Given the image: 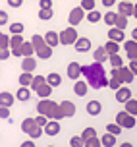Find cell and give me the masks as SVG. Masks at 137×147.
<instances>
[{
  "label": "cell",
  "instance_id": "cell-1",
  "mask_svg": "<svg viewBox=\"0 0 137 147\" xmlns=\"http://www.w3.org/2000/svg\"><path fill=\"white\" fill-rule=\"evenodd\" d=\"M81 74H85L87 85H91L93 89H102L108 85V78H106V72L102 64L95 62L91 66H81Z\"/></svg>",
  "mask_w": 137,
  "mask_h": 147
},
{
  "label": "cell",
  "instance_id": "cell-2",
  "mask_svg": "<svg viewBox=\"0 0 137 147\" xmlns=\"http://www.w3.org/2000/svg\"><path fill=\"white\" fill-rule=\"evenodd\" d=\"M110 76H112V78H116V80L120 81L122 85H130V83H133V78H135V76L130 72V68H126V66H122V68H112Z\"/></svg>",
  "mask_w": 137,
  "mask_h": 147
},
{
  "label": "cell",
  "instance_id": "cell-3",
  "mask_svg": "<svg viewBox=\"0 0 137 147\" xmlns=\"http://www.w3.org/2000/svg\"><path fill=\"white\" fill-rule=\"evenodd\" d=\"M58 39H60V45H73L75 41H77V31H75V27H68V29H64L62 33H58Z\"/></svg>",
  "mask_w": 137,
  "mask_h": 147
},
{
  "label": "cell",
  "instance_id": "cell-4",
  "mask_svg": "<svg viewBox=\"0 0 137 147\" xmlns=\"http://www.w3.org/2000/svg\"><path fill=\"white\" fill-rule=\"evenodd\" d=\"M116 124L122 126V128H133L135 126V116H131V114H128L126 110H122V112H118L116 114Z\"/></svg>",
  "mask_w": 137,
  "mask_h": 147
},
{
  "label": "cell",
  "instance_id": "cell-5",
  "mask_svg": "<svg viewBox=\"0 0 137 147\" xmlns=\"http://www.w3.org/2000/svg\"><path fill=\"white\" fill-rule=\"evenodd\" d=\"M83 16H85V12H83V10H81L79 6H77V8H73L72 12H70V16H68V22H70V25H72V27L79 25L81 20H83Z\"/></svg>",
  "mask_w": 137,
  "mask_h": 147
},
{
  "label": "cell",
  "instance_id": "cell-6",
  "mask_svg": "<svg viewBox=\"0 0 137 147\" xmlns=\"http://www.w3.org/2000/svg\"><path fill=\"white\" fill-rule=\"evenodd\" d=\"M43 130H44V136H58L60 134V122L58 120H48Z\"/></svg>",
  "mask_w": 137,
  "mask_h": 147
},
{
  "label": "cell",
  "instance_id": "cell-7",
  "mask_svg": "<svg viewBox=\"0 0 137 147\" xmlns=\"http://www.w3.org/2000/svg\"><path fill=\"white\" fill-rule=\"evenodd\" d=\"M108 39H110V41H114V43H124V41H126V33H124V29L110 27V29H108Z\"/></svg>",
  "mask_w": 137,
  "mask_h": 147
},
{
  "label": "cell",
  "instance_id": "cell-8",
  "mask_svg": "<svg viewBox=\"0 0 137 147\" xmlns=\"http://www.w3.org/2000/svg\"><path fill=\"white\" fill-rule=\"evenodd\" d=\"M54 105H56V103H52L50 99H41V101H39V105H37V112L46 116V114L52 110V107H54Z\"/></svg>",
  "mask_w": 137,
  "mask_h": 147
},
{
  "label": "cell",
  "instance_id": "cell-9",
  "mask_svg": "<svg viewBox=\"0 0 137 147\" xmlns=\"http://www.w3.org/2000/svg\"><path fill=\"white\" fill-rule=\"evenodd\" d=\"M75 47V51L77 52H87L91 49V39H87V37H77V41L73 43Z\"/></svg>",
  "mask_w": 137,
  "mask_h": 147
},
{
  "label": "cell",
  "instance_id": "cell-10",
  "mask_svg": "<svg viewBox=\"0 0 137 147\" xmlns=\"http://www.w3.org/2000/svg\"><path fill=\"white\" fill-rule=\"evenodd\" d=\"M130 99H131V89H128L126 85H122V87L116 91V101H118V103L124 105L126 101H130Z\"/></svg>",
  "mask_w": 137,
  "mask_h": 147
},
{
  "label": "cell",
  "instance_id": "cell-11",
  "mask_svg": "<svg viewBox=\"0 0 137 147\" xmlns=\"http://www.w3.org/2000/svg\"><path fill=\"white\" fill-rule=\"evenodd\" d=\"M79 76H81V64L70 62L68 64V78L70 80H79Z\"/></svg>",
  "mask_w": 137,
  "mask_h": 147
},
{
  "label": "cell",
  "instance_id": "cell-12",
  "mask_svg": "<svg viewBox=\"0 0 137 147\" xmlns=\"http://www.w3.org/2000/svg\"><path fill=\"white\" fill-rule=\"evenodd\" d=\"M118 14L126 16V18L133 16V4H131V2H122V0H120V4H118Z\"/></svg>",
  "mask_w": 137,
  "mask_h": 147
},
{
  "label": "cell",
  "instance_id": "cell-13",
  "mask_svg": "<svg viewBox=\"0 0 137 147\" xmlns=\"http://www.w3.org/2000/svg\"><path fill=\"white\" fill-rule=\"evenodd\" d=\"M44 37V43L48 45L50 49H54V47H58L60 45V39H58V33L56 31H48L46 35H43Z\"/></svg>",
  "mask_w": 137,
  "mask_h": 147
},
{
  "label": "cell",
  "instance_id": "cell-14",
  "mask_svg": "<svg viewBox=\"0 0 137 147\" xmlns=\"http://www.w3.org/2000/svg\"><path fill=\"white\" fill-rule=\"evenodd\" d=\"M73 91H75V95H77V97H85V95H87V91H89V85H87V81L77 80V81H75V85H73Z\"/></svg>",
  "mask_w": 137,
  "mask_h": 147
},
{
  "label": "cell",
  "instance_id": "cell-15",
  "mask_svg": "<svg viewBox=\"0 0 137 147\" xmlns=\"http://www.w3.org/2000/svg\"><path fill=\"white\" fill-rule=\"evenodd\" d=\"M35 66H37V60L33 58V56H27V58H23L21 60V72H33L35 70Z\"/></svg>",
  "mask_w": 137,
  "mask_h": 147
},
{
  "label": "cell",
  "instance_id": "cell-16",
  "mask_svg": "<svg viewBox=\"0 0 137 147\" xmlns=\"http://www.w3.org/2000/svg\"><path fill=\"white\" fill-rule=\"evenodd\" d=\"M14 101H15V97L12 95V93H8V91H2L0 93V107H12L14 105Z\"/></svg>",
  "mask_w": 137,
  "mask_h": 147
},
{
  "label": "cell",
  "instance_id": "cell-17",
  "mask_svg": "<svg viewBox=\"0 0 137 147\" xmlns=\"http://www.w3.org/2000/svg\"><path fill=\"white\" fill-rule=\"evenodd\" d=\"M60 109L64 112V116H73V114H75V105H73L72 101H62V103H60Z\"/></svg>",
  "mask_w": 137,
  "mask_h": 147
},
{
  "label": "cell",
  "instance_id": "cell-18",
  "mask_svg": "<svg viewBox=\"0 0 137 147\" xmlns=\"http://www.w3.org/2000/svg\"><path fill=\"white\" fill-rule=\"evenodd\" d=\"M101 110H102V105L99 101H89V105H87V114L97 116V114H101Z\"/></svg>",
  "mask_w": 137,
  "mask_h": 147
},
{
  "label": "cell",
  "instance_id": "cell-19",
  "mask_svg": "<svg viewBox=\"0 0 137 147\" xmlns=\"http://www.w3.org/2000/svg\"><path fill=\"white\" fill-rule=\"evenodd\" d=\"M35 93L41 97V99H48L50 93H52V87L48 85V83H43V85H39V87L35 89Z\"/></svg>",
  "mask_w": 137,
  "mask_h": 147
},
{
  "label": "cell",
  "instance_id": "cell-20",
  "mask_svg": "<svg viewBox=\"0 0 137 147\" xmlns=\"http://www.w3.org/2000/svg\"><path fill=\"white\" fill-rule=\"evenodd\" d=\"M46 118H48V120H62V118H66V116H64V112H62V109H60V105H54L52 110L46 114Z\"/></svg>",
  "mask_w": 137,
  "mask_h": 147
},
{
  "label": "cell",
  "instance_id": "cell-21",
  "mask_svg": "<svg viewBox=\"0 0 137 147\" xmlns=\"http://www.w3.org/2000/svg\"><path fill=\"white\" fill-rule=\"evenodd\" d=\"M93 58H95V62H99V64H102V62L108 60V54H106V51H104V47H99V49L93 52Z\"/></svg>",
  "mask_w": 137,
  "mask_h": 147
},
{
  "label": "cell",
  "instance_id": "cell-22",
  "mask_svg": "<svg viewBox=\"0 0 137 147\" xmlns=\"http://www.w3.org/2000/svg\"><path fill=\"white\" fill-rule=\"evenodd\" d=\"M46 83H48V85H50L52 89H54V87H58V85L62 83V78H60V74L50 72L48 76H46Z\"/></svg>",
  "mask_w": 137,
  "mask_h": 147
},
{
  "label": "cell",
  "instance_id": "cell-23",
  "mask_svg": "<svg viewBox=\"0 0 137 147\" xmlns=\"http://www.w3.org/2000/svg\"><path fill=\"white\" fill-rule=\"evenodd\" d=\"M124 107H126V112L128 114H131V116H137V99H130V101H126L124 103Z\"/></svg>",
  "mask_w": 137,
  "mask_h": 147
},
{
  "label": "cell",
  "instance_id": "cell-24",
  "mask_svg": "<svg viewBox=\"0 0 137 147\" xmlns=\"http://www.w3.org/2000/svg\"><path fill=\"white\" fill-rule=\"evenodd\" d=\"M101 145L102 147H114L116 145V136H112V134H104V136H101Z\"/></svg>",
  "mask_w": 137,
  "mask_h": 147
},
{
  "label": "cell",
  "instance_id": "cell-25",
  "mask_svg": "<svg viewBox=\"0 0 137 147\" xmlns=\"http://www.w3.org/2000/svg\"><path fill=\"white\" fill-rule=\"evenodd\" d=\"M31 45H33L35 52L39 51V49L46 47V43H44V37H43V35H33V37H31Z\"/></svg>",
  "mask_w": 137,
  "mask_h": 147
},
{
  "label": "cell",
  "instance_id": "cell-26",
  "mask_svg": "<svg viewBox=\"0 0 137 147\" xmlns=\"http://www.w3.org/2000/svg\"><path fill=\"white\" fill-rule=\"evenodd\" d=\"M104 51H106V54H118L120 52V43H114V41H108V43L104 45Z\"/></svg>",
  "mask_w": 137,
  "mask_h": 147
},
{
  "label": "cell",
  "instance_id": "cell-27",
  "mask_svg": "<svg viewBox=\"0 0 137 147\" xmlns=\"http://www.w3.org/2000/svg\"><path fill=\"white\" fill-rule=\"evenodd\" d=\"M33 52H35V49H33L31 41H23V45H21V54H23V58L33 56Z\"/></svg>",
  "mask_w": 137,
  "mask_h": 147
},
{
  "label": "cell",
  "instance_id": "cell-28",
  "mask_svg": "<svg viewBox=\"0 0 137 147\" xmlns=\"http://www.w3.org/2000/svg\"><path fill=\"white\" fill-rule=\"evenodd\" d=\"M31 81H33V74H29V72L19 74V85H21V87H29Z\"/></svg>",
  "mask_w": 137,
  "mask_h": 147
},
{
  "label": "cell",
  "instance_id": "cell-29",
  "mask_svg": "<svg viewBox=\"0 0 137 147\" xmlns=\"http://www.w3.org/2000/svg\"><path fill=\"white\" fill-rule=\"evenodd\" d=\"M15 99H19V101H29V99H31V89L19 87V89H17V93H15Z\"/></svg>",
  "mask_w": 137,
  "mask_h": 147
},
{
  "label": "cell",
  "instance_id": "cell-30",
  "mask_svg": "<svg viewBox=\"0 0 137 147\" xmlns=\"http://www.w3.org/2000/svg\"><path fill=\"white\" fill-rule=\"evenodd\" d=\"M116 12H106V14L102 16V20H104V23H106V25H110V27H114L116 25Z\"/></svg>",
  "mask_w": 137,
  "mask_h": 147
},
{
  "label": "cell",
  "instance_id": "cell-31",
  "mask_svg": "<svg viewBox=\"0 0 137 147\" xmlns=\"http://www.w3.org/2000/svg\"><path fill=\"white\" fill-rule=\"evenodd\" d=\"M37 56H39V58H43V60L50 58V56H52V49L46 45V47H43V49H39V51H37Z\"/></svg>",
  "mask_w": 137,
  "mask_h": 147
},
{
  "label": "cell",
  "instance_id": "cell-32",
  "mask_svg": "<svg viewBox=\"0 0 137 147\" xmlns=\"http://www.w3.org/2000/svg\"><path fill=\"white\" fill-rule=\"evenodd\" d=\"M33 126H35V118H25L21 122V132L29 134L31 130H33Z\"/></svg>",
  "mask_w": 137,
  "mask_h": 147
},
{
  "label": "cell",
  "instance_id": "cell-33",
  "mask_svg": "<svg viewBox=\"0 0 137 147\" xmlns=\"http://www.w3.org/2000/svg\"><path fill=\"white\" fill-rule=\"evenodd\" d=\"M23 45V35H12L10 37V49H17Z\"/></svg>",
  "mask_w": 137,
  "mask_h": 147
},
{
  "label": "cell",
  "instance_id": "cell-34",
  "mask_svg": "<svg viewBox=\"0 0 137 147\" xmlns=\"http://www.w3.org/2000/svg\"><path fill=\"white\" fill-rule=\"evenodd\" d=\"M108 62L112 64V68H122L124 66V60L120 58V54H110V56H108Z\"/></svg>",
  "mask_w": 137,
  "mask_h": 147
},
{
  "label": "cell",
  "instance_id": "cell-35",
  "mask_svg": "<svg viewBox=\"0 0 137 147\" xmlns=\"http://www.w3.org/2000/svg\"><path fill=\"white\" fill-rule=\"evenodd\" d=\"M29 138H31V140H37V138H41V136H44V130L43 128H41V126H33V130H31V132L27 134Z\"/></svg>",
  "mask_w": 137,
  "mask_h": 147
},
{
  "label": "cell",
  "instance_id": "cell-36",
  "mask_svg": "<svg viewBox=\"0 0 137 147\" xmlns=\"http://www.w3.org/2000/svg\"><path fill=\"white\" fill-rule=\"evenodd\" d=\"M23 29H25V27H23V23H19V22H14L10 25V33H12V35H21Z\"/></svg>",
  "mask_w": 137,
  "mask_h": 147
},
{
  "label": "cell",
  "instance_id": "cell-37",
  "mask_svg": "<svg viewBox=\"0 0 137 147\" xmlns=\"http://www.w3.org/2000/svg\"><path fill=\"white\" fill-rule=\"evenodd\" d=\"M106 132H108V134H112V136H116V138H118V136L122 134V126H118L116 122H112V124H108V126H106Z\"/></svg>",
  "mask_w": 137,
  "mask_h": 147
},
{
  "label": "cell",
  "instance_id": "cell-38",
  "mask_svg": "<svg viewBox=\"0 0 137 147\" xmlns=\"http://www.w3.org/2000/svg\"><path fill=\"white\" fill-rule=\"evenodd\" d=\"M43 83H46V78H44V76H33V81H31V85H29V87L37 89L39 85H43Z\"/></svg>",
  "mask_w": 137,
  "mask_h": 147
},
{
  "label": "cell",
  "instance_id": "cell-39",
  "mask_svg": "<svg viewBox=\"0 0 137 147\" xmlns=\"http://www.w3.org/2000/svg\"><path fill=\"white\" fill-rule=\"evenodd\" d=\"M114 27H118V29H126V27H128V18H126V16H116V25Z\"/></svg>",
  "mask_w": 137,
  "mask_h": 147
},
{
  "label": "cell",
  "instance_id": "cell-40",
  "mask_svg": "<svg viewBox=\"0 0 137 147\" xmlns=\"http://www.w3.org/2000/svg\"><path fill=\"white\" fill-rule=\"evenodd\" d=\"M101 12H97V10H93V12H87V22H91V23H97V22H101Z\"/></svg>",
  "mask_w": 137,
  "mask_h": 147
},
{
  "label": "cell",
  "instance_id": "cell-41",
  "mask_svg": "<svg viewBox=\"0 0 137 147\" xmlns=\"http://www.w3.org/2000/svg\"><path fill=\"white\" fill-rule=\"evenodd\" d=\"M52 16H54V10H39V20H43V22H48Z\"/></svg>",
  "mask_w": 137,
  "mask_h": 147
},
{
  "label": "cell",
  "instance_id": "cell-42",
  "mask_svg": "<svg viewBox=\"0 0 137 147\" xmlns=\"http://www.w3.org/2000/svg\"><path fill=\"white\" fill-rule=\"evenodd\" d=\"M81 10L83 12H93L95 10V0H81Z\"/></svg>",
  "mask_w": 137,
  "mask_h": 147
},
{
  "label": "cell",
  "instance_id": "cell-43",
  "mask_svg": "<svg viewBox=\"0 0 137 147\" xmlns=\"http://www.w3.org/2000/svg\"><path fill=\"white\" fill-rule=\"evenodd\" d=\"M83 147H101V138H97V136L89 138V140L83 143Z\"/></svg>",
  "mask_w": 137,
  "mask_h": 147
},
{
  "label": "cell",
  "instance_id": "cell-44",
  "mask_svg": "<svg viewBox=\"0 0 137 147\" xmlns=\"http://www.w3.org/2000/svg\"><path fill=\"white\" fill-rule=\"evenodd\" d=\"M93 136H97V130H95V128H85V130H83V134H81V140L87 141L89 138H93Z\"/></svg>",
  "mask_w": 137,
  "mask_h": 147
},
{
  "label": "cell",
  "instance_id": "cell-45",
  "mask_svg": "<svg viewBox=\"0 0 137 147\" xmlns=\"http://www.w3.org/2000/svg\"><path fill=\"white\" fill-rule=\"evenodd\" d=\"M83 143H85V141L81 140V136H75V138L70 140V147H83Z\"/></svg>",
  "mask_w": 137,
  "mask_h": 147
},
{
  "label": "cell",
  "instance_id": "cell-46",
  "mask_svg": "<svg viewBox=\"0 0 137 147\" xmlns=\"http://www.w3.org/2000/svg\"><path fill=\"white\" fill-rule=\"evenodd\" d=\"M8 47H10V37L0 33V49H8Z\"/></svg>",
  "mask_w": 137,
  "mask_h": 147
},
{
  "label": "cell",
  "instance_id": "cell-47",
  "mask_svg": "<svg viewBox=\"0 0 137 147\" xmlns=\"http://www.w3.org/2000/svg\"><path fill=\"white\" fill-rule=\"evenodd\" d=\"M108 87H110V89H114V91H118V89L122 87V83L116 80V78H110V80H108Z\"/></svg>",
  "mask_w": 137,
  "mask_h": 147
},
{
  "label": "cell",
  "instance_id": "cell-48",
  "mask_svg": "<svg viewBox=\"0 0 137 147\" xmlns=\"http://www.w3.org/2000/svg\"><path fill=\"white\" fill-rule=\"evenodd\" d=\"M46 122H48V118L44 116V114H39V116L35 118V124L41 126V128H44V124H46Z\"/></svg>",
  "mask_w": 137,
  "mask_h": 147
},
{
  "label": "cell",
  "instance_id": "cell-49",
  "mask_svg": "<svg viewBox=\"0 0 137 147\" xmlns=\"http://www.w3.org/2000/svg\"><path fill=\"white\" fill-rule=\"evenodd\" d=\"M39 6H41V10H50L52 0H39Z\"/></svg>",
  "mask_w": 137,
  "mask_h": 147
},
{
  "label": "cell",
  "instance_id": "cell-50",
  "mask_svg": "<svg viewBox=\"0 0 137 147\" xmlns=\"http://www.w3.org/2000/svg\"><path fill=\"white\" fill-rule=\"evenodd\" d=\"M0 118L2 120H8L10 118V109L8 107H0Z\"/></svg>",
  "mask_w": 137,
  "mask_h": 147
},
{
  "label": "cell",
  "instance_id": "cell-51",
  "mask_svg": "<svg viewBox=\"0 0 137 147\" xmlns=\"http://www.w3.org/2000/svg\"><path fill=\"white\" fill-rule=\"evenodd\" d=\"M10 56H12L10 49H0V60H8Z\"/></svg>",
  "mask_w": 137,
  "mask_h": 147
},
{
  "label": "cell",
  "instance_id": "cell-52",
  "mask_svg": "<svg viewBox=\"0 0 137 147\" xmlns=\"http://www.w3.org/2000/svg\"><path fill=\"white\" fill-rule=\"evenodd\" d=\"M135 47H137V43L133 41V39H130V41H126V43H124V49H126V51H130V49H135Z\"/></svg>",
  "mask_w": 137,
  "mask_h": 147
},
{
  "label": "cell",
  "instance_id": "cell-53",
  "mask_svg": "<svg viewBox=\"0 0 137 147\" xmlns=\"http://www.w3.org/2000/svg\"><path fill=\"white\" fill-rule=\"evenodd\" d=\"M8 23V12L0 10V25H6Z\"/></svg>",
  "mask_w": 137,
  "mask_h": 147
},
{
  "label": "cell",
  "instance_id": "cell-54",
  "mask_svg": "<svg viewBox=\"0 0 137 147\" xmlns=\"http://www.w3.org/2000/svg\"><path fill=\"white\" fill-rule=\"evenodd\" d=\"M128 52V58L130 60H137V47L135 49H130V51H126Z\"/></svg>",
  "mask_w": 137,
  "mask_h": 147
},
{
  "label": "cell",
  "instance_id": "cell-55",
  "mask_svg": "<svg viewBox=\"0 0 137 147\" xmlns=\"http://www.w3.org/2000/svg\"><path fill=\"white\" fill-rule=\"evenodd\" d=\"M130 72L135 76L137 74V60H130Z\"/></svg>",
  "mask_w": 137,
  "mask_h": 147
},
{
  "label": "cell",
  "instance_id": "cell-56",
  "mask_svg": "<svg viewBox=\"0 0 137 147\" xmlns=\"http://www.w3.org/2000/svg\"><path fill=\"white\" fill-rule=\"evenodd\" d=\"M10 52L14 54V56H17V58H21L23 54H21V47H17V49H10Z\"/></svg>",
  "mask_w": 137,
  "mask_h": 147
},
{
  "label": "cell",
  "instance_id": "cell-57",
  "mask_svg": "<svg viewBox=\"0 0 137 147\" xmlns=\"http://www.w3.org/2000/svg\"><path fill=\"white\" fill-rule=\"evenodd\" d=\"M21 2H23V0H8V4H10L12 8H19V6H21Z\"/></svg>",
  "mask_w": 137,
  "mask_h": 147
},
{
  "label": "cell",
  "instance_id": "cell-58",
  "mask_svg": "<svg viewBox=\"0 0 137 147\" xmlns=\"http://www.w3.org/2000/svg\"><path fill=\"white\" fill-rule=\"evenodd\" d=\"M19 147H35V140H27V141H23Z\"/></svg>",
  "mask_w": 137,
  "mask_h": 147
},
{
  "label": "cell",
  "instance_id": "cell-59",
  "mask_svg": "<svg viewBox=\"0 0 137 147\" xmlns=\"http://www.w3.org/2000/svg\"><path fill=\"white\" fill-rule=\"evenodd\" d=\"M116 4V0H102V6L104 8H110V6H114Z\"/></svg>",
  "mask_w": 137,
  "mask_h": 147
},
{
  "label": "cell",
  "instance_id": "cell-60",
  "mask_svg": "<svg viewBox=\"0 0 137 147\" xmlns=\"http://www.w3.org/2000/svg\"><path fill=\"white\" fill-rule=\"evenodd\" d=\"M131 39H133V41H135V43H137V27H135V29H133V31H131Z\"/></svg>",
  "mask_w": 137,
  "mask_h": 147
},
{
  "label": "cell",
  "instance_id": "cell-61",
  "mask_svg": "<svg viewBox=\"0 0 137 147\" xmlns=\"http://www.w3.org/2000/svg\"><path fill=\"white\" fill-rule=\"evenodd\" d=\"M120 147H133V145H131L130 141H126V143H122V145H120Z\"/></svg>",
  "mask_w": 137,
  "mask_h": 147
},
{
  "label": "cell",
  "instance_id": "cell-62",
  "mask_svg": "<svg viewBox=\"0 0 137 147\" xmlns=\"http://www.w3.org/2000/svg\"><path fill=\"white\" fill-rule=\"evenodd\" d=\"M133 16H135V18H137V2H135V4H133Z\"/></svg>",
  "mask_w": 137,
  "mask_h": 147
},
{
  "label": "cell",
  "instance_id": "cell-63",
  "mask_svg": "<svg viewBox=\"0 0 137 147\" xmlns=\"http://www.w3.org/2000/svg\"><path fill=\"white\" fill-rule=\"evenodd\" d=\"M122 2H131V0H122Z\"/></svg>",
  "mask_w": 137,
  "mask_h": 147
},
{
  "label": "cell",
  "instance_id": "cell-64",
  "mask_svg": "<svg viewBox=\"0 0 137 147\" xmlns=\"http://www.w3.org/2000/svg\"><path fill=\"white\" fill-rule=\"evenodd\" d=\"M48 147H54V145H48Z\"/></svg>",
  "mask_w": 137,
  "mask_h": 147
}]
</instances>
